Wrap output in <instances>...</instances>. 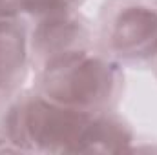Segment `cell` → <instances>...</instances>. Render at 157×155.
<instances>
[{"instance_id":"cell-1","label":"cell","mask_w":157,"mask_h":155,"mask_svg":"<svg viewBox=\"0 0 157 155\" xmlns=\"http://www.w3.org/2000/svg\"><path fill=\"white\" fill-rule=\"evenodd\" d=\"M93 113L57 104L42 95L15 102L6 115V139L15 150L82 153Z\"/></svg>"},{"instance_id":"cell-2","label":"cell","mask_w":157,"mask_h":155,"mask_svg":"<svg viewBox=\"0 0 157 155\" xmlns=\"http://www.w3.org/2000/svg\"><path fill=\"white\" fill-rule=\"evenodd\" d=\"M121 82L113 59L84 49L44 66L39 75V93L73 110L101 113L117 99Z\"/></svg>"},{"instance_id":"cell-3","label":"cell","mask_w":157,"mask_h":155,"mask_svg":"<svg viewBox=\"0 0 157 155\" xmlns=\"http://www.w3.org/2000/svg\"><path fill=\"white\" fill-rule=\"evenodd\" d=\"M101 44L113 60L141 62L157 53V0H112L102 11Z\"/></svg>"},{"instance_id":"cell-4","label":"cell","mask_w":157,"mask_h":155,"mask_svg":"<svg viewBox=\"0 0 157 155\" xmlns=\"http://www.w3.org/2000/svg\"><path fill=\"white\" fill-rule=\"evenodd\" d=\"M90 37L88 24L73 9L44 15L29 37L31 59L42 70L53 60L90 49Z\"/></svg>"},{"instance_id":"cell-5","label":"cell","mask_w":157,"mask_h":155,"mask_svg":"<svg viewBox=\"0 0 157 155\" xmlns=\"http://www.w3.org/2000/svg\"><path fill=\"white\" fill-rule=\"evenodd\" d=\"M31 60L29 33L17 18L0 20V97L11 95L26 78Z\"/></svg>"},{"instance_id":"cell-6","label":"cell","mask_w":157,"mask_h":155,"mask_svg":"<svg viewBox=\"0 0 157 155\" xmlns=\"http://www.w3.org/2000/svg\"><path fill=\"white\" fill-rule=\"evenodd\" d=\"M133 142V133L115 117L93 113L90 122L86 141H84V152L82 153H122L130 152V144Z\"/></svg>"},{"instance_id":"cell-7","label":"cell","mask_w":157,"mask_h":155,"mask_svg":"<svg viewBox=\"0 0 157 155\" xmlns=\"http://www.w3.org/2000/svg\"><path fill=\"white\" fill-rule=\"evenodd\" d=\"M80 0H28V13L35 17H44L59 11H70Z\"/></svg>"},{"instance_id":"cell-8","label":"cell","mask_w":157,"mask_h":155,"mask_svg":"<svg viewBox=\"0 0 157 155\" xmlns=\"http://www.w3.org/2000/svg\"><path fill=\"white\" fill-rule=\"evenodd\" d=\"M22 13H28V0H0V20L18 18Z\"/></svg>"},{"instance_id":"cell-9","label":"cell","mask_w":157,"mask_h":155,"mask_svg":"<svg viewBox=\"0 0 157 155\" xmlns=\"http://www.w3.org/2000/svg\"><path fill=\"white\" fill-rule=\"evenodd\" d=\"M155 64H157V53H155Z\"/></svg>"}]
</instances>
